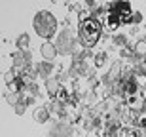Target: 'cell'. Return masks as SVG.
Segmentation results:
<instances>
[{"label":"cell","mask_w":146,"mask_h":137,"mask_svg":"<svg viewBox=\"0 0 146 137\" xmlns=\"http://www.w3.org/2000/svg\"><path fill=\"white\" fill-rule=\"evenodd\" d=\"M139 126H141V128H146V116H142L141 120H139Z\"/></svg>","instance_id":"5b68a950"},{"label":"cell","mask_w":146,"mask_h":137,"mask_svg":"<svg viewBox=\"0 0 146 137\" xmlns=\"http://www.w3.org/2000/svg\"><path fill=\"white\" fill-rule=\"evenodd\" d=\"M137 51H141V53H144V51H146V44H144V42H141V44L137 46Z\"/></svg>","instance_id":"277c9868"},{"label":"cell","mask_w":146,"mask_h":137,"mask_svg":"<svg viewBox=\"0 0 146 137\" xmlns=\"http://www.w3.org/2000/svg\"><path fill=\"white\" fill-rule=\"evenodd\" d=\"M99 36H101V25H99L97 19L93 17H87L80 23V38L84 42V46H95L97 44Z\"/></svg>","instance_id":"7a4b0ae2"},{"label":"cell","mask_w":146,"mask_h":137,"mask_svg":"<svg viewBox=\"0 0 146 137\" xmlns=\"http://www.w3.org/2000/svg\"><path fill=\"white\" fill-rule=\"evenodd\" d=\"M133 11H131V6L127 2H116V4L110 6L108 10V17H106V27L110 31H116V29L121 25V23H127L133 19Z\"/></svg>","instance_id":"6da1fadb"},{"label":"cell","mask_w":146,"mask_h":137,"mask_svg":"<svg viewBox=\"0 0 146 137\" xmlns=\"http://www.w3.org/2000/svg\"><path fill=\"white\" fill-rule=\"evenodd\" d=\"M125 101L131 109H141L142 107V93L137 84H129L127 86V93H125Z\"/></svg>","instance_id":"3957f363"}]
</instances>
